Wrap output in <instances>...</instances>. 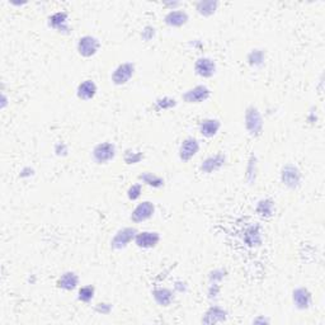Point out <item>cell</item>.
I'll list each match as a JSON object with an SVG mask.
<instances>
[{"label": "cell", "instance_id": "obj_1", "mask_svg": "<svg viewBox=\"0 0 325 325\" xmlns=\"http://www.w3.org/2000/svg\"><path fill=\"white\" fill-rule=\"evenodd\" d=\"M98 47H99V42L92 36H85V37L79 39V43H77V51L84 57L93 56L98 51Z\"/></svg>", "mask_w": 325, "mask_h": 325}, {"label": "cell", "instance_id": "obj_2", "mask_svg": "<svg viewBox=\"0 0 325 325\" xmlns=\"http://www.w3.org/2000/svg\"><path fill=\"white\" fill-rule=\"evenodd\" d=\"M134 70H135V66L132 64H130V62L119 65L112 75L113 83L117 84V85L126 84L130 79H131L132 75H134Z\"/></svg>", "mask_w": 325, "mask_h": 325}, {"label": "cell", "instance_id": "obj_3", "mask_svg": "<svg viewBox=\"0 0 325 325\" xmlns=\"http://www.w3.org/2000/svg\"><path fill=\"white\" fill-rule=\"evenodd\" d=\"M115 154H116L115 146L112 144H108V142L99 144L98 146H96L93 152L94 159H96V161L100 163V164L107 163V161H110L111 159L115 158Z\"/></svg>", "mask_w": 325, "mask_h": 325}, {"label": "cell", "instance_id": "obj_4", "mask_svg": "<svg viewBox=\"0 0 325 325\" xmlns=\"http://www.w3.org/2000/svg\"><path fill=\"white\" fill-rule=\"evenodd\" d=\"M137 235V232H136L135 229L132 228H126L121 231H118L116 234V236L113 238L112 240V247L115 249H122L125 248L126 245L129 244L131 242L132 239L135 238Z\"/></svg>", "mask_w": 325, "mask_h": 325}, {"label": "cell", "instance_id": "obj_5", "mask_svg": "<svg viewBox=\"0 0 325 325\" xmlns=\"http://www.w3.org/2000/svg\"><path fill=\"white\" fill-rule=\"evenodd\" d=\"M154 213V205L149 201L140 203L131 215V219L134 222H141L145 220L150 219Z\"/></svg>", "mask_w": 325, "mask_h": 325}, {"label": "cell", "instance_id": "obj_6", "mask_svg": "<svg viewBox=\"0 0 325 325\" xmlns=\"http://www.w3.org/2000/svg\"><path fill=\"white\" fill-rule=\"evenodd\" d=\"M245 118H247V127H248L251 135H259L262 131V118L259 112L251 107L247 111Z\"/></svg>", "mask_w": 325, "mask_h": 325}, {"label": "cell", "instance_id": "obj_7", "mask_svg": "<svg viewBox=\"0 0 325 325\" xmlns=\"http://www.w3.org/2000/svg\"><path fill=\"white\" fill-rule=\"evenodd\" d=\"M210 97V90L206 87H196L193 89L188 90L187 93L184 94L183 98L188 103H201L203 100H206Z\"/></svg>", "mask_w": 325, "mask_h": 325}, {"label": "cell", "instance_id": "obj_8", "mask_svg": "<svg viewBox=\"0 0 325 325\" xmlns=\"http://www.w3.org/2000/svg\"><path fill=\"white\" fill-rule=\"evenodd\" d=\"M198 149H200V145H198V141H197L196 138H187V140H184V142L182 144L179 150L180 159L183 161L190 160L191 158H193L194 155L198 153Z\"/></svg>", "mask_w": 325, "mask_h": 325}, {"label": "cell", "instance_id": "obj_9", "mask_svg": "<svg viewBox=\"0 0 325 325\" xmlns=\"http://www.w3.org/2000/svg\"><path fill=\"white\" fill-rule=\"evenodd\" d=\"M136 244L140 248H153L155 245L158 244L159 240H160V236H159L158 232H140L135 236Z\"/></svg>", "mask_w": 325, "mask_h": 325}, {"label": "cell", "instance_id": "obj_10", "mask_svg": "<svg viewBox=\"0 0 325 325\" xmlns=\"http://www.w3.org/2000/svg\"><path fill=\"white\" fill-rule=\"evenodd\" d=\"M194 68H196L197 74L201 75V76H212L213 73H215V62H213L212 60H210V58L203 57L200 58V60H197Z\"/></svg>", "mask_w": 325, "mask_h": 325}, {"label": "cell", "instance_id": "obj_11", "mask_svg": "<svg viewBox=\"0 0 325 325\" xmlns=\"http://www.w3.org/2000/svg\"><path fill=\"white\" fill-rule=\"evenodd\" d=\"M224 164H225V156L221 154H217L215 156H210V158H207L206 160L203 161L201 169L205 173H212V172L220 169Z\"/></svg>", "mask_w": 325, "mask_h": 325}, {"label": "cell", "instance_id": "obj_12", "mask_svg": "<svg viewBox=\"0 0 325 325\" xmlns=\"http://www.w3.org/2000/svg\"><path fill=\"white\" fill-rule=\"evenodd\" d=\"M282 182H284V184H286L287 187H296L300 182L299 171H297L296 168L291 167V165L285 168L284 172H282Z\"/></svg>", "mask_w": 325, "mask_h": 325}, {"label": "cell", "instance_id": "obj_13", "mask_svg": "<svg viewBox=\"0 0 325 325\" xmlns=\"http://www.w3.org/2000/svg\"><path fill=\"white\" fill-rule=\"evenodd\" d=\"M96 92H97L96 84L92 80H85L77 88V97L83 100L92 99L96 96Z\"/></svg>", "mask_w": 325, "mask_h": 325}, {"label": "cell", "instance_id": "obj_14", "mask_svg": "<svg viewBox=\"0 0 325 325\" xmlns=\"http://www.w3.org/2000/svg\"><path fill=\"white\" fill-rule=\"evenodd\" d=\"M187 20H188L187 13L180 12V10H174V12H171V13L165 17V22H167V24L173 27L183 26Z\"/></svg>", "mask_w": 325, "mask_h": 325}, {"label": "cell", "instance_id": "obj_15", "mask_svg": "<svg viewBox=\"0 0 325 325\" xmlns=\"http://www.w3.org/2000/svg\"><path fill=\"white\" fill-rule=\"evenodd\" d=\"M220 129V122L216 121V119H205L201 123L200 131L203 136L206 137H212L213 135H216V132L219 131Z\"/></svg>", "mask_w": 325, "mask_h": 325}, {"label": "cell", "instance_id": "obj_16", "mask_svg": "<svg viewBox=\"0 0 325 325\" xmlns=\"http://www.w3.org/2000/svg\"><path fill=\"white\" fill-rule=\"evenodd\" d=\"M293 301L299 309H306L310 305V293L305 288H297L293 292Z\"/></svg>", "mask_w": 325, "mask_h": 325}, {"label": "cell", "instance_id": "obj_17", "mask_svg": "<svg viewBox=\"0 0 325 325\" xmlns=\"http://www.w3.org/2000/svg\"><path fill=\"white\" fill-rule=\"evenodd\" d=\"M225 319L226 312L224 311V310L220 309V307H212V309L209 310V312L206 314V318L203 319V322L212 324V323L224 322Z\"/></svg>", "mask_w": 325, "mask_h": 325}, {"label": "cell", "instance_id": "obj_18", "mask_svg": "<svg viewBox=\"0 0 325 325\" xmlns=\"http://www.w3.org/2000/svg\"><path fill=\"white\" fill-rule=\"evenodd\" d=\"M77 281L79 280H77L76 274L69 272V273H65L64 276L60 278V281H58V287H61L64 290H73V288L76 287Z\"/></svg>", "mask_w": 325, "mask_h": 325}, {"label": "cell", "instance_id": "obj_19", "mask_svg": "<svg viewBox=\"0 0 325 325\" xmlns=\"http://www.w3.org/2000/svg\"><path fill=\"white\" fill-rule=\"evenodd\" d=\"M154 297L155 300L158 301V304L163 306H168L169 304L172 303V300H173V295L169 290L167 288H160V290H156L154 292Z\"/></svg>", "mask_w": 325, "mask_h": 325}, {"label": "cell", "instance_id": "obj_20", "mask_svg": "<svg viewBox=\"0 0 325 325\" xmlns=\"http://www.w3.org/2000/svg\"><path fill=\"white\" fill-rule=\"evenodd\" d=\"M140 179L142 180V182H145L146 184H149V186H152V187H161L163 184H164V180L161 179L160 177H158V175H155V174H152V173H145L142 174L141 177H140Z\"/></svg>", "mask_w": 325, "mask_h": 325}, {"label": "cell", "instance_id": "obj_21", "mask_svg": "<svg viewBox=\"0 0 325 325\" xmlns=\"http://www.w3.org/2000/svg\"><path fill=\"white\" fill-rule=\"evenodd\" d=\"M216 7H217V3H215V1H201L197 9L203 16H210L215 12Z\"/></svg>", "mask_w": 325, "mask_h": 325}, {"label": "cell", "instance_id": "obj_22", "mask_svg": "<svg viewBox=\"0 0 325 325\" xmlns=\"http://www.w3.org/2000/svg\"><path fill=\"white\" fill-rule=\"evenodd\" d=\"M66 23V14L65 13H56L50 18V24L55 28L62 29Z\"/></svg>", "mask_w": 325, "mask_h": 325}, {"label": "cell", "instance_id": "obj_23", "mask_svg": "<svg viewBox=\"0 0 325 325\" xmlns=\"http://www.w3.org/2000/svg\"><path fill=\"white\" fill-rule=\"evenodd\" d=\"M94 296V288L92 286H85L83 288H80L79 291V300L84 301V303H88L90 300L93 299Z\"/></svg>", "mask_w": 325, "mask_h": 325}, {"label": "cell", "instance_id": "obj_24", "mask_svg": "<svg viewBox=\"0 0 325 325\" xmlns=\"http://www.w3.org/2000/svg\"><path fill=\"white\" fill-rule=\"evenodd\" d=\"M258 211L262 212V215H270V212H272V203L269 201H262L259 203Z\"/></svg>", "mask_w": 325, "mask_h": 325}, {"label": "cell", "instance_id": "obj_25", "mask_svg": "<svg viewBox=\"0 0 325 325\" xmlns=\"http://www.w3.org/2000/svg\"><path fill=\"white\" fill-rule=\"evenodd\" d=\"M140 193H141V186H140V184H135V186H132L129 191L130 200H136V198H138Z\"/></svg>", "mask_w": 325, "mask_h": 325}]
</instances>
